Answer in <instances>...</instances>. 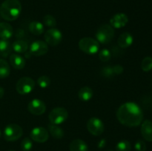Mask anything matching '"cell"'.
Returning a JSON list of instances; mask_svg holds the SVG:
<instances>
[{"instance_id": "obj_2", "label": "cell", "mask_w": 152, "mask_h": 151, "mask_svg": "<svg viewBox=\"0 0 152 151\" xmlns=\"http://www.w3.org/2000/svg\"><path fill=\"white\" fill-rule=\"evenodd\" d=\"M22 13V4L19 0H5L0 6V15L7 21H14Z\"/></svg>"}, {"instance_id": "obj_31", "label": "cell", "mask_w": 152, "mask_h": 151, "mask_svg": "<svg viewBox=\"0 0 152 151\" xmlns=\"http://www.w3.org/2000/svg\"><path fill=\"white\" fill-rule=\"evenodd\" d=\"M101 74L102 76L106 77V78H109L111 77L112 76L114 75V71H113V68L110 66H106L103 68L101 70Z\"/></svg>"}, {"instance_id": "obj_12", "label": "cell", "mask_w": 152, "mask_h": 151, "mask_svg": "<svg viewBox=\"0 0 152 151\" xmlns=\"http://www.w3.org/2000/svg\"><path fill=\"white\" fill-rule=\"evenodd\" d=\"M28 110L33 115H40L45 112L46 105L44 102L40 99H34L28 104Z\"/></svg>"}, {"instance_id": "obj_30", "label": "cell", "mask_w": 152, "mask_h": 151, "mask_svg": "<svg viewBox=\"0 0 152 151\" xmlns=\"http://www.w3.org/2000/svg\"><path fill=\"white\" fill-rule=\"evenodd\" d=\"M99 58L100 61L102 62H107L111 59V53L109 50L108 49H103L99 52Z\"/></svg>"}, {"instance_id": "obj_1", "label": "cell", "mask_w": 152, "mask_h": 151, "mask_svg": "<svg viewBox=\"0 0 152 151\" xmlns=\"http://www.w3.org/2000/svg\"><path fill=\"white\" fill-rule=\"evenodd\" d=\"M117 118L127 127H137L143 119L142 109L134 102H126L120 105L117 111Z\"/></svg>"}, {"instance_id": "obj_10", "label": "cell", "mask_w": 152, "mask_h": 151, "mask_svg": "<svg viewBox=\"0 0 152 151\" xmlns=\"http://www.w3.org/2000/svg\"><path fill=\"white\" fill-rule=\"evenodd\" d=\"M48 50V44L44 41L37 40L34 41L30 46L29 53L30 54L34 56H40L46 54Z\"/></svg>"}, {"instance_id": "obj_13", "label": "cell", "mask_w": 152, "mask_h": 151, "mask_svg": "<svg viewBox=\"0 0 152 151\" xmlns=\"http://www.w3.org/2000/svg\"><path fill=\"white\" fill-rule=\"evenodd\" d=\"M129 22V17L126 14L123 13H119L114 15L110 19V25L114 28H121L126 26Z\"/></svg>"}, {"instance_id": "obj_26", "label": "cell", "mask_w": 152, "mask_h": 151, "mask_svg": "<svg viewBox=\"0 0 152 151\" xmlns=\"http://www.w3.org/2000/svg\"><path fill=\"white\" fill-rule=\"evenodd\" d=\"M141 68L145 72H148V71L152 70V58L151 56H147L145 57L142 61L141 63Z\"/></svg>"}, {"instance_id": "obj_4", "label": "cell", "mask_w": 152, "mask_h": 151, "mask_svg": "<svg viewBox=\"0 0 152 151\" xmlns=\"http://www.w3.org/2000/svg\"><path fill=\"white\" fill-rule=\"evenodd\" d=\"M80 50L87 54H95L99 50V43L97 40L91 37H84L79 41Z\"/></svg>"}, {"instance_id": "obj_23", "label": "cell", "mask_w": 152, "mask_h": 151, "mask_svg": "<svg viewBox=\"0 0 152 151\" xmlns=\"http://www.w3.org/2000/svg\"><path fill=\"white\" fill-rule=\"evenodd\" d=\"M48 130L50 134L53 136L54 139H60L64 136V131L60 127L56 124H53L50 123L48 125Z\"/></svg>"}, {"instance_id": "obj_3", "label": "cell", "mask_w": 152, "mask_h": 151, "mask_svg": "<svg viewBox=\"0 0 152 151\" xmlns=\"http://www.w3.org/2000/svg\"><path fill=\"white\" fill-rule=\"evenodd\" d=\"M114 36V30L108 24H103L98 28L96 33V38L98 42L108 44Z\"/></svg>"}, {"instance_id": "obj_32", "label": "cell", "mask_w": 152, "mask_h": 151, "mask_svg": "<svg viewBox=\"0 0 152 151\" xmlns=\"http://www.w3.org/2000/svg\"><path fill=\"white\" fill-rule=\"evenodd\" d=\"M134 148L137 151H145L146 150V144L142 140H138L135 143Z\"/></svg>"}, {"instance_id": "obj_7", "label": "cell", "mask_w": 152, "mask_h": 151, "mask_svg": "<svg viewBox=\"0 0 152 151\" xmlns=\"http://www.w3.org/2000/svg\"><path fill=\"white\" fill-rule=\"evenodd\" d=\"M68 117V113L64 107H55L50 112L48 115L49 120L51 124H62L66 121Z\"/></svg>"}, {"instance_id": "obj_20", "label": "cell", "mask_w": 152, "mask_h": 151, "mask_svg": "<svg viewBox=\"0 0 152 151\" xmlns=\"http://www.w3.org/2000/svg\"><path fill=\"white\" fill-rule=\"evenodd\" d=\"M29 30L30 32L32 34L36 36H39L41 34H42L45 31L44 25L39 22H37V21H34V22H31L29 24Z\"/></svg>"}, {"instance_id": "obj_17", "label": "cell", "mask_w": 152, "mask_h": 151, "mask_svg": "<svg viewBox=\"0 0 152 151\" xmlns=\"http://www.w3.org/2000/svg\"><path fill=\"white\" fill-rule=\"evenodd\" d=\"M10 63L13 68L16 70H22L25 66V60L23 57L16 53H12L10 56Z\"/></svg>"}, {"instance_id": "obj_21", "label": "cell", "mask_w": 152, "mask_h": 151, "mask_svg": "<svg viewBox=\"0 0 152 151\" xmlns=\"http://www.w3.org/2000/svg\"><path fill=\"white\" fill-rule=\"evenodd\" d=\"M12 50V44L9 40L0 38V56L7 57L9 56Z\"/></svg>"}, {"instance_id": "obj_29", "label": "cell", "mask_w": 152, "mask_h": 151, "mask_svg": "<svg viewBox=\"0 0 152 151\" xmlns=\"http://www.w3.org/2000/svg\"><path fill=\"white\" fill-rule=\"evenodd\" d=\"M37 83L38 85L42 88H46L48 87L50 84V79L48 76H42L37 80Z\"/></svg>"}, {"instance_id": "obj_34", "label": "cell", "mask_w": 152, "mask_h": 151, "mask_svg": "<svg viewBox=\"0 0 152 151\" xmlns=\"http://www.w3.org/2000/svg\"><path fill=\"white\" fill-rule=\"evenodd\" d=\"M105 144H106V141H105V139H102V140L99 142V144H98V147L103 148L105 146Z\"/></svg>"}, {"instance_id": "obj_28", "label": "cell", "mask_w": 152, "mask_h": 151, "mask_svg": "<svg viewBox=\"0 0 152 151\" xmlns=\"http://www.w3.org/2000/svg\"><path fill=\"white\" fill-rule=\"evenodd\" d=\"M33 147L32 139L30 138H25L21 142V149L23 151H30Z\"/></svg>"}, {"instance_id": "obj_14", "label": "cell", "mask_w": 152, "mask_h": 151, "mask_svg": "<svg viewBox=\"0 0 152 151\" xmlns=\"http://www.w3.org/2000/svg\"><path fill=\"white\" fill-rule=\"evenodd\" d=\"M141 134L147 142H152V121L145 120L141 125Z\"/></svg>"}, {"instance_id": "obj_18", "label": "cell", "mask_w": 152, "mask_h": 151, "mask_svg": "<svg viewBox=\"0 0 152 151\" xmlns=\"http://www.w3.org/2000/svg\"><path fill=\"white\" fill-rule=\"evenodd\" d=\"M70 151H88L87 144L82 139H74L69 145Z\"/></svg>"}, {"instance_id": "obj_8", "label": "cell", "mask_w": 152, "mask_h": 151, "mask_svg": "<svg viewBox=\"0 0 152 151\" xmlns=\"http://www.w3.org/2000/svg\"><path fill=\"white\" fill-rule=\"evenodd\" d=\"M88 130L94 136H100L105 130V125L101 119L96 117H92L88 121L86 124Z\"/></svg>"}, {"instance_id": "obj_5", "label": "cell", "mask_w": 152, "mask_h": 151, "mask_svg": "<svg viewBox=\"0 0 152 151\" xmlns=\"http://www.w3.org/2000/svg\"><path fill=\"white\" fill-rule=\"evenodd\" d=\"M23 134L22 128L16 124H10L4 128V139L7 142H14L22 137Z\"/></svg>"}, {"instance_id": "obj_16", "label": "cell", "mask_w": 152, "mask_h": 151, "mask_svg": "<svg viewBox=\"0 0 152 151\" xmlns=\"http://www.w3.org/2000/svg\"><path fill=\"white\" fill-rule=\"evenodd\" d=\"M13 34V30L11 25L7 22L0 23V38L9 40Z\"/></svg>"}, {"instance_id": "obj_19", "label": "cell", "mask_w": 152, "mask_h": 151, "mask_svg": "<svg viewBox=\"0 0 152 151\" xmlns=\"http://www.w3.org/2000/svg\"><path fill=\"white\" fill-rule=\"evenodd\" d=\"M93 96V90L88 86L82 87L78 93L79 98H80V100L83 101V102H88V101L91 100Z\"/></svg>"}, {"instance_id": "obj_27", "label": "cell", "mask_w": 152, "mask_h": 151, "mask_svg": "<svg viewBox=\"0 0 152 151\" xmlns=\"http://www.w3.org/2000/svg\"><path fill=\"white\" fill-rule=\"evenodd\" d=\"M43 22L46 26L49 28H54L56 25V20L51 15H45L43 18Z\"/></svg>"}, {"instance_id": "obj_35", "label": "cell", "mask_w": 152, "mask_h": 151, "mask_svg": "<svg viewBox=\"0 0 152 151\" xmlns=\"http://www.w3.org/2000/svg\"><path fill=\"white\" fill-rule=\"evenodd\" d=\"M4 90L3 87H0V99H1V98L3 97V96H4Z\"/></svg>"}, {"instance_id": "obj_38", "label": "cell", "mask_w": 152, "mask_h": 151, "mask_svg": "<svg viewBox=\"0 0 152 151\" xmlns=\"http://www.w3.org/2000/svg\"><path fill=\"white\" fill-rule=\"evenodd\" d=\"M8 151H15V150H8Z\"/></svg>"}, {"instance_id": "obj_11", "label": "cell", "mask_w": 152, "mask_h": 151, "mask_svg": "<svg viewBox=\"0 0 152 151\" xmlns=\"http://www.w3.org/2000/svg\"><path fill=\"white\" fill-rule=\"evenodd\" d=\"M31 138L33 141L38 143H44L47 142L49 138L48 131L45 127H34L31 132Z\"/></svg>"}, {"instance_id": "obj_15", "label": "cell", "mask_w": 152, "mask_h": 151, "mask_svg": "<svg viewBox=\"0 0 152 151\" xmlns=\"http://www.w3.org/2000/svg\"><path fill=\"white\" fill-rule=\"evenodd\" d=\"M134 41V38L130 33L125 32L120 34L117 40V44L121 48H127L130 47Z\"/></svg>"}, {"instance_id": "obj_9", "label": "cell", "mask_w": 152, "mask_h": 151, "mask_svg": "<svg viewBox=\"0 0 152 151\" xmlns=\"http://www.w3.org/2000/svg\"><path fill=\"white\" fill-rule=\"evenodd\" d=\"M45 42L50 46H56L62 41V34L56 28H50L45 32L44 36Z\"/></svg>"}, {"instance_id": "obj_37", "label": "cell", "mask_w": 152, "mask_h": 151, "mask_svg": "<svg viewBox=\"0 0 152 151\" xmlns=\"http://www.w3.org/2000/svg\"><path fill=\"white\" fill-rule=\"evenodd\" d=\"M0 136H1V130H0Z\"/></svg>"}, {"instance_id": "obj_36", "label": "cell", "mask_w": 152, "mask_h": 151, "mask_svg": "<svg viewBox=\"0 0 152 151\" xmlns=\"http://www.w3.org/2000/svg\"><path fill=\"white\" fill-rule=\"evenodd\" d=\"M106 151H113V150H107Z\"/></svg>"}, {"instance_id": "obj_25", "label": "cell", "mask_w": 152, "mask_h": 151, "mask_svg": "<svg viewBox=\"0 0 152 151\" xmlns=\"http://www.w3.org/2000/svg\"><path fill=\"white\" fill-rule=\"evenodd\" d=\"M132 146L129 141L122 140L116 145V151H131Z\"/></svg>"}, {"instance_id": "obj_22", "label": "cell", "mask_w": 152, "mask_h": 151, "mask_svg": "<svg viewBox=\"0 0 152 151\" xmlns=\"http://www.w3.org/2000/svg\"><path fill=\"white\" fill-rule=\"evenodd\" d=\"M12 49L16 53H24L28 49V44L24 40L18 39L12 44Z\"/></svg>"}, {"instance_id": "obj_33", "label": "cell", "mask_w": 152, "mask_h": 151, "mask_svg": "<svg viewBox=\"0 0 152 151\" xmlns=\"http://www.w3.org/2000/svg\"><path fill=\"white\" fill-rule=\"evenodd\" d=\"M112 68L114 75L115 74L120 75V74H121L123 72V68L122 66H120V65H115V66L112 67Z\"/></svg>"}, {"instance_id": "obj_6", "label": "cell", "mask_w": 152, "mask_h": 151, "mask_svg": "<svg viewBox=\"0 0 152 151\" xmlns=\"http://www.w3.org/2000/svg\"><path fill=\"white\" fill-rule=\"evenodd\" d=\"M35 87V81L30 77L25 76L19 78L16 84V90L20 95L29 94Z\"/></svg>"}, {"instance_id": "obj_24", "label": "cell", "mask_w": 152, "mask_h": 151, "mask_svg": "<svg viewBox=\"0 0 152 151\" xmlns=\"http://www.w3.org/2000/svg\"><path fill=\"white\" fill-rule=\"evenodd\" d=\"M10 73V68L7 61L0 59V78H7Z\"/></svg>"}]
</instances>
